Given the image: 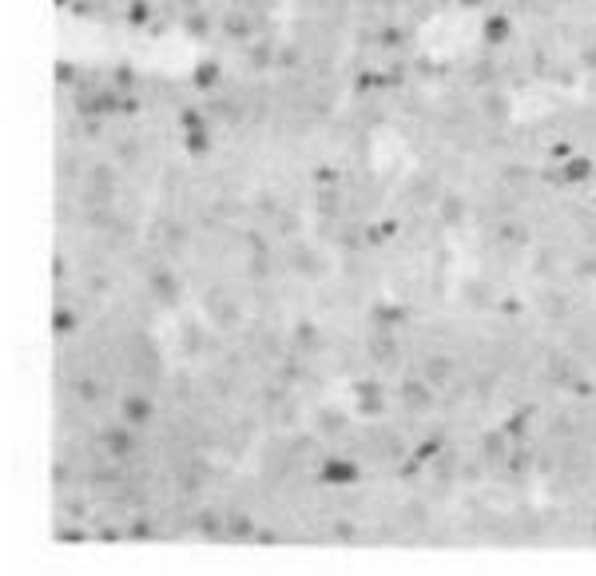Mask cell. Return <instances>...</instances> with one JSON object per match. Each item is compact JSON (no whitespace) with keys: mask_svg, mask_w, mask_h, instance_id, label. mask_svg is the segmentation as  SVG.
<instances>
[{"mask_svg":"<svg viewBox=\"0 0 596 576\" xmlns=\"http://www.w3.org/2000/svg\"><path fill=\"white\" fill-rule=\"evenodd\" d=\"M402 402L410 405V410H425V405H429V390H425L422 382H402Z\"/></svg>","mask_w":596,"mask_h":576,"instance_id":"cell-14","label":"cell"},{"mask_svg":"<svg viewBox=\"0 0 596 576\" xmlns=\"http://www.w3.org/2000/svg\"><path fill=\"white\" fill-rule=\"evenodd\" d=\"M449 370H454V366H449V358H429V362H425V382H434V385H442L445 378H449Z\"/></svg>","mask_w":596,"mask_h":576,"instance_id":"cell-15","label":"cell"},{"mask_svg":"<svg viewBox=\"0 0 596 576\" xmlns=\"http://www.w3.org/2000/svg\"><path fill=\"white\" fill-rule=\"evenodd\" d=\"M207 28H211V21H207L203 12H191V16H187V32H191V36H207Z\"/></svg>","mask_w":596,"mask_h":576,"instance_id":"cell-19","label":"cell"},{"mask_svg":"<svg viewBox=\"0 0 596 576\" xmlns=\"http://www.w3.org/2000/svg\"><path fill=\"white\" fill-rule=\"evenodd\" d=\"M370 358H374L378 366H390L398 358V342L390 338V330H378L374 338H370Z\"/></svg>","mask_w":596,"mask_h":576,"instance_id":"cell-11","label":"cell"},{"mask_svg":"<svg viewBox=\"0 0 596 576\" xmlns=\"http://www.w3.org/2000/svg\"><path fill=\"white\" fill-rule=\"evenodd\" d=\"M354 397H358V414H366V417H374L386 410V390L374 378H362V382L354 385Z\"/></svg>","mask_w":596,"mask_h":576,"instance_id":"cell-3","label":"cell"},{"mask_svg":"<svg viewBox=\"0 0 596 576\" xmlns=\"http://www.w3.org/2000/svg\"><path fill=\"white\" fill-rule=\"evenodd\" d=\"M120 414H123L128 425H147L152 422V397L147 394H128L120 402Z\"/></svg>","mask_w":596,"mask_h":576,"instance_id":"cell-8","label":"cell"},{"mask_svg":"<svg viewBox=\"0 0 596 576\" xmlns=\"http://www.w3.org/2000/svg\"><path fill=\"white\" fill-rule=\"evenodd\" d=\"M203 310H207V318H211L215 326H223V330H235V326L243 322L239 303H235L231 290H223V286H211V290L203 294Z\"/></svg>","mask_w":596,"mask_h":576,"instance_id":"cell-1","label":"cell"},{"mask_svg":"<svg viewBox=\"0 0 596 576\" xmlns=\"http://www.w3.org/2000/svg\"><path fill=\"white\" fill-rule=\"evenodd\" d=\"M187 152L199 155V159L211 152V135H207V128H195V132H187Z\"/></svg>","mask_w":596,"mask_h":576,"instance_id":"cell-17","label":"cell"},{"mask_svg":"<svg viewBox=\"0 0 596 576\" xmlns=\"http://www.w3.org/2000/svg\"><path fill=\"white\" fill-rule=\"evenodd\" d=\"M322 481H330V485H350V481H358V461H350V457H326Z\"/></svg>","mask_w":596,"mask_h":576,"instance_id":"cell-6","label":"cell"},{"mask_svg":"<svg viewBox=\"0 0 596 576\" xmlns=\"http://www.w3.org/2000/svg\"><path fill=\"white\" fill-rule=\"evenodd\" d=\"M219 80H223V68H219V60H203L199 68H195V88L211 91V88H219Z\"/></svg>","mask_w":596,"mask_h":576,"instance_id":"cell-13","label":"cell"},{"mask_svg":"<svg viewBox=\"0 0 596 576\" xmlns=\"http://www.w3.org/2000/svg\"><path fill=\"white\" fill-rule=\"evenodd\" d=\"M223 36H227V40H247V36H251V16H247L243 9L227 12V16H223Z\"/></svg>","mask_w":596,"mask_h":576,"instance_id":"cell-12","label":"cell"},{"mask_svg":"<svg viewBox=\"0 0 596 576\" xmlns=\"http://www.w3.org/2000/svg\"><path fill=\"white\" fill-rule=\"evenodd\" d=\"M346 425H350V417H346L338 405H326V410H318V417H314V429H318V434H326V437L346 434Z\"/></svg>","mask_w":596,"mask_h":576,"instance_id":"cell-9","label":"cell"},{"mask_svg":"<svg viewBox=\"0 0 596 576\" xmlns=\"http://www.w3.org/2000/svg\"><path fill=\"white\" fill-rule=\"evenodd\" d=\"M147 16H152V9H147V0H128V24H147Z\"/></svg>","mask_w":596,"mask_h":576,"instance_id":"cell-18","label":"cell"},{"mask_svg":"<svg viewBox=\"0 0 596 576\" xmlns=\"http://www.w3.org/2000/svg\"><path fill=\"white\" fill-rule=\"evenodd\" d=\"M247 60H251L254 72H266V68H279V48L271 40H254L247 48Z\"/></svg>","mask_w":596,"mask_h":576,"instance_id":"cell-10","label":"cell"},{"mask_svg":"<svg viewBox=\"0 0 596 576\" xmlns=\"http://www.w3.org/2000/svg\"><path fill=\"white\" fill-rule=\"evenodd\" d=\"M291 346L298 350V354H318V350H322V330H318L310 318H303V322L294 326V334H291Z\"/></svg>","mask_w":596,"mask_h":576,"instance_id":"cell-7","label":"cell"},{"mask_svg":"<svg viewBox=\"0 0 596 576\" xmlns=\"http://www.w3.org/2000/svg\"><path fill=\"white\" fill-rule=\"evenodd\" d=\"M279 68L283 72L303 68V44H286V48H279Z\"/></svg>","mask_w":596,"mask_h":576,"instance_id":"cell-16","label":"cell"},{"mask_svg":"<svg viewBox=\"0 0 596 576\" xmlns=\"http://www.w3.org/2000/svg\"><path fill=\"white\" fill-rule=\"evenodd\" d=\"M100 445L111 461H128V457L140 453V437H135V425H103L100 429Z\"/></svg>","mask_w":596,"mask_h":576,"instance_id":"cell-2","label":"cell"},{"mask_svg":"<svg viewBox=\"0 0 596 576\" xmlns=\"http://www.w3.org/2000/svg\"><path fill=\"white\" fill-rule=\"evenodd\" d=\"M291 271L298 274V278H322L326 263L314 247H291Z\"/></svg>","mask_w":596,"mask_h":576,"instance_id":"cell-4","label":"cell"},{"mask_svg":"<svg viewBox=\"0 0 596 576\" xmlns=\"http://www.w3.org/2000/svg\"><path fill=\"white\" fill-rule=\"evenodd\" d=\"M152 298L159 306H175V303H179V278H175L172 271L155 266V271H152Z\"/></svg>","mask_w":596,"mask_h":576,"instance_id":"cell-5","label":"cell"}]
</instances>
